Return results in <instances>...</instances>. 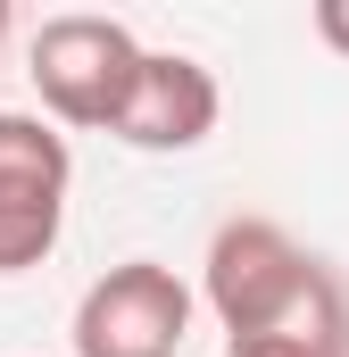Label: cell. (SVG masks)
<instances>
[{"mask_svg":"<svg viewBox=\"0 0 349 357\" xmlns=\"http://www.w3.org/2000/svg\"><path fill=\"white\" fill-rule=\"evenodd\" d=\"M208 307L225 324V357H349V291L325 258H308L283 225L233 216L208 241Z\"/></svg>","mask_w":349,"mask_h":357,"instance_id":"6da1fadb","label":"cell"},{"mask_svg":"<svg viewBox=\"0 0 349 357\" xmlns=\"http://www.w3.org/2000/svg\"><path fill=\"white\" fill-rule=\"evenodd\" d=\"M25 75L42 91V116L50 125H75V133H108L125 91L142 75V42L125 17H91V8H67L34 33L25 50Z\"/></svg>","mask_w":349,"mask_h":357,"instance_id":"7a4b0ae2","label":"cell"},{"mask_svg":"<svg viewBox=\"0 0 349 357\" xmlns=\"http://www.w3.org/2000/svg\"><path fill=\"white\" fill-rule=\"evenodd\" d=\"M67 191H75L67 133L50 116L0 108V274H25V266H42L59 250Z\"/></svg>","mask_w":349,"mask_h":357,"instance_id":"3957f363","label":"cell"},{"mask_svg":"<svg viewBox=\"0 0 349 357\" xmlns=\"http://www.w3.org/2000/svg\"><path fill=\"white\" fill-rule=\"evenodd\" d=\"M75 357H174L191 341V291L158 258H125L75 299Z\"/></svg>","mask_w":349,"mask_h":357,"instance_id":"277c9868","label":"cell"},{"mask_svg":"<svg viewBox=\"0 0 349 357\" xmlns=\"http://www.w3.org/2000/svg\"><path fill=\"white\" fill-rule=\"evenodd\" d=\"M216 108H225V91H216V75L191 50H142V75H133V91H125L108 133L125 150L167 158V150H200L216 133Z\"/></svg>","mask_w":349,"mask_h":357,"instance_id":"5b68a950","label":"cell"},{"mask_svg":"<svg viewBox=\"0 0 349 357\" xmlns=\"http://www.w3.org/2000/svg\"><path fill=\"white\" fill-rule=\"evenodd\" d=\"M316 42L349 59V0H316Z\"/></svg>","mask_w":349,"mask_h":357,"instance_id":"8992f818","label":"cell"},{"mask_svg":"<svg viewBox=\"0 0 349 357\" xmlns=\"http://www.w3.org/2000/svg\"><path fill=\"white\" fill-rule=\"evenodd\" d=\"M0 33H8V0H0Z\"/></svg>","mask_w":349,"mask_h":357,"instance_id":"52a82bcc","label":"cell"}]
</instances>
